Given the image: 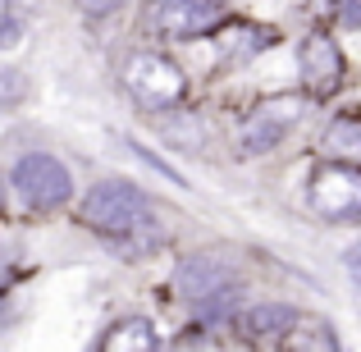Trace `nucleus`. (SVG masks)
<instances>
[{"label": "nucleus", "mask_w": 361, "mask_h": 352, "mask_svg": "<svg viewBox=\"0 0 361 352\" xmlns=\"http://www.w3.org/2000/svg\"><path fill=\"white\" fill-rule=\"evenodd\" d=\"M9 193L23 211H37V215H51L60 206H69L73 197V169L64 165L60 156L51 151H27V156L14 160L9 169Z\"/></svg>", "instance_id": "nucleus-1"}, {"label": "nucleus", "mask_w": 361, "mask_h": 352, "mask_svg": "<svg viewBox=\"0 0 361 352\" xmlns=\"http://www.w3.org/2000/svg\"><path fill=\"white\" fill-rule=\"evenodd\" d=\"M147 206H151V197L137 183H128V178H101L97 188H87L78 215L87 229H97L106 238H128L147 224Z\"/></svg>", "instance_id": "nucleus-2"}, {"label": "nucleus", "mask_w": 361, "mask_h": 352, "mask_svg": "<svg viewBox=\"0 0 361 352\" xmlns=\"http://www.w3.org/2000/svg\"><path fill=\"white\" fill-rule=\"evenodd\" d=\"M123 87L142 110H174L188 101V73L160 51H133L123 60Z\"/></svg>", "instance_id": "nucleus-3"}, {"label": "nucleus", "mask_w": 361, "mask_h": 352, "mask_svg": "<svg viewBox=\"0 0 361 352\" xmlns=\"http://www.w3.org/2000/svg\"><path fill=\"white\" fill-rule=\"evenodd\" d=\"M302 115H307V101L302 97H274V101H265V106H256L252 115H247L243 133H238V151L243 156H265V151H274Z\"/></svg>", "instance_id": "nucleus-4"}, {"label": "nucleus", "mask_w": 361, "mask_h": 352, "mask_svg": "<svg viewBox=\"0 0 361 352\" xmlns=\"http://www.w3.org/2000/svg\"><path fill=\"white\" fill-rule=\"evenodd\" d=\"M311 206L329 220L361 215V165L338 160V165H316L311 174Z\"/></svg>", "instance_id": "nucleus-5"}, {"label": "nucleus", "mask_w": 361, "mask_h": 352, "mask_svg": "<svg viewBox=\"0 0 361 352\" xmlns=\"http://www.w3.org/2000/svg\"><path fill=\"white\" fill-rule=\"evenodd\" d=\"M302 83H307L311 97H334L338 83H343V51H338V42L329 32H311L307 42H302Z\"/></svg>", "instance_id": "nucleus-6"}, {"label": "nucleus", "mask_w": 361, "mask_h": 352, "mask_svg": "<svg viewBox=\"0 0 361 352\" xmlns=\"http://www.w3.org/2000/svg\"><path fill=\"white\" fill-rule=\"evenodd\" d=\"M224 18V0H160L156 28L169 37H202Z\"/></svg>", "instance_id": "nucleus-7"}, {"label": "nucleus", "mask_w": 361, "mask_h": 352, "mask_svg": "<svg viewBox=\"0 0 361 352\" xmlns=\"http://www.w3.org/2000/svg\"><path fill=\"white\" fill-rule=\"evenodd\" d=\"M224 284H233V270H229V265L220 261V256H211V252H197V256H183V261L174 265V289L183 293L188 302L206 298V293L224 289Z\"/></svg>", "instance_id": "nucleus-8"}, {"label": "nucleus", "mask_w": 361, "mask_h": 352, "mask_svg": "<svg viewBox=\"0 0 361 352\" xmlns=\"http://www.w3.org/2000/svg\"><path fill=\"white\" fill-rule=\"evenodd\" d=\"M243 325V334L252 339V344H283V334L293 329V320H298V311L293 307H279V302H261V307L243 311V316H233Z\"/></svg>", "instance_id": "nucleus-9"}, {"label": "nucleus", "mask_w": 361, "mask_h": 352, "mask_svg": "<svg viewBox=\"0 0 361 352\" xmlns=\"http://www.w3.org/2000/svg\"><path fill=\"white\" fill-rule=\"evenodd\" d=\"M97 348L119 352V348H156V329H151L147 316H123L106 334H97Z\"/></svg>", "instance_id": "nucleus-10"}, {"label": "nucleus", "mask_w": 361, "mask_h": 352, "mask_svg": "<svg viewBox=\"0 0 361 352\" xmlns=\"http://www.w3.org/2000/svg\"><path fill=\"white\" fill-rule=\"evenodd\" d=\"M192 316H197V325H224V320H233V316H238V289L224 284V289L197 298L192 302Z\"/></svg>", "instance_id": "nucleus-11"}, {"label": "nucleus", "mask_w": 361, "mask_h": 352, "mask_svg": "<svg viewBox=\"0 0 361 352\" xmlns=\"http://www.w3.org/2000/svg\"><path fill=\"white\" fill-rule=\"evenodd\" d=\"M325 156L361 165V119H334L325 128Z\"/></svg>", "instance_id": "nucleus-12"}, {"label": "nucleus", "mask_w": 361, "mask_h": 352, "mask_svg": "<svg viewBox=\"0 0 361 352\" xmlns=\"http://www.w3.org/2000/svg\"><path fill=\"white\" fill-rule=\"evenodd\" d=\"M265 46H270V37H265L261 28H252V23L224 28V55H229V60H252V55L265 51Z\"/></svg>", "instance_id": "nucleus-13"}, {"label": "nucleus", "mask_w": 361, "mask_h": 352, "mask_svg": "<svg viewBox=\"0 0 361 352\" xmlns=\"http://www.w3.org/2000/svg\"><path fill=\"white\" fill-rule=\"evenodd\" d=\"M160 133H165L169 147H197V138H202V119L188 115L183 106H174V119H160Z\"/></svg>", "instance_id": "nucleus-14"}, {"label": "nucleus", "mask_w": 361, "mask_h": 352, "mask_svg": "<svg viewBox=\"0 0 361 352\" xmlns=\"http://www.w3.org/2000/svg\"><path fill=\"white\" fill-rule=\"evenodd\" d=\"M27 92H32V83H27V73H23V69H0V110L23 106Z\"/></svg>", "instance_id": "nucleus-15"}, {"label": "nucleus", "mask_w": 361, "mask_h": 352, "mask_svg": "<svg viewBox=\"0 0 361 352\" xmlns=\"http://www.w3.org/2000/svg\"><path fill=\"white\" fill-rule=\"evenodd\" d=\"M128 151H133V156H137V160H142V165H151V169H156V174H160V178H169V183H178V188H188V178H183V174H174V165H165V160H160V156H156V151H147V147H137V142H128Z\"/></svg>", "instance_id": "nucleus-16"}, {"label": "nucleus", "mask_w": 361, "mask_h": 352, "mask_svg": "<svg viewBox=\"0 0 361 352\" xmlns=\"http://www.w3.org/2000/svg\"><path fill=\"white\" fill-rule=\"evenodd\" d=\"M23 42V18L18 14H5L0 18V51H9V46Z\"/></svg>", "instance_id": "nucleus-17"}, {"label": "nucleus", "mask_w": 361, "mask_h": 352, "mask_svg": "<svg viewBox=\"0 0 361 352\" xmlns=\"http://www.w3.org/2000/svg\"><path fill=\"white\" fill-rule=\"evenodd\" d=\"M73 5H78L87 18H110L115 9H123V5H128V0H73Z\"/></svg>", "instance_id": "nucleus-18"}, {"label": "nucleus", "mask_w": 361, "mask_h": 352, "mask_svg": "<svg viewBox=\"0 0 361 352\" xmlns=\"http://www.w3.org/2000/svg\"><path fill=\"white\" fill-rule=\"evenodd\" d=\"M338 23H343V28H361V0H338Z\"/></svg>", "instance_id": "nucleus-19"}]
</instances>
